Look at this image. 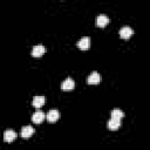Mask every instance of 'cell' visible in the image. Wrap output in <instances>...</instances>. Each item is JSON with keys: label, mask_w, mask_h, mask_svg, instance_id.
Wrapping results in <instances>:
<instances>
[{"label": "cell", "mask_w": 150, "mask_h": 150, "mask_svg": "<svg viewBox=\"0 0 150 150\" xmlns=\"http://www.w3.org/2000/svg\"><path fill=\"white\" fill-rule=\"evenodd\" d=\"M59 117H60V112H59L57 109H50V110L47 112V116H46L47 121L50 122V123L56 122V121L59 120Z\"/></svg>", "instance_id": "cell-1"}, {"label": "cell", "mask_w": 150, "mask_h": 150, "mask_svg": "<svg viewBox=\"0 0 150 150\" xmlns=\"http://www.w3.org/2000/svg\"><path fill=\"white\" fill-rule=\"evenodd\" d=\"M118 33H120L121 38H123V39H129V38L134 34V29H132L131 27H129V26H123L122 28H120Z\"/></svg>", "instance_id": "cell-2"}, {"label": "cell", "mask_w": 150, "mask_h": 150, "mask_svg": "<svg viewBox=\"0 0 150 150\" xmlns=\"http://www.w3.org/2000/svg\"><path fill=\"white\" fill-rule=\"evenodd\" d=\"M45 118H46V115H45V112H43L42 110H40V109H38V110L32 115V121H33L34 123H36V124H40Z\"/></svg>", "instance_id": "cell-3"}, {"label": "cell", "mask_w": 150, "mask_h": 150, "mask_svg": "<svg viewBox=\"0 0 150 150\" xmlns=\"http://www.w3.org/2000/svg\"><path fill=\"white\" fill-rule=\"evenodd\" d=\"M76 46H77L80 49L86 50V49H88V48L90 47V39H89L88 36H83V38H81V39L77 41Z\"/></svg>", "instance_id": "cell-4"}, {"label": "cell", "mask_w": 150, "mask_h": 150, "mask_svg": "<svg viewBox=\"0 0 150 150\" xmlns=\"http://www.w3.org/2000/svg\"><path fill=\"white\" fill-rule=\"evenodd\" d=\"M100 81H101V76L97 71H91L90 75H88L87 77V82L89 84H97Z\"/></svg>", "instance_id": "cell-5"}, {"label": "cell", "mask_w": 150, "mask_h": 150, "mask_svg": "<svg viewBox=\"0 0 150 150\" xmlns=\"http://www.w3.org/2000/svg\"><path fill=\"white\" fill-rule=\"evenodd\" d=\"M74 87H75V82L71 77H67L61 83V88L63 90H71V89H74Z\"/></svg>", "instance_id": "cell-6"}, {"label": "cell", "mask_w": 150, "mask_h": 150, "mask_svg": "<svg viewBox=\"0 0 150 150\" xmlns=\"http://www.w3.org/2000/svg\"><path fill=\"white\" fill-rule=\"evenodd\" d=\"M45 52H46V48L42 45H36L32 48V55L35 57H40L41 55L45 54Z\"/></svg>", "instance_id": "cell-7"}, {"label": "cell", "mask_w": 150, "mask_h": 150, "mask_svg": "<svg viewBox=\"0 0 150 150\" xmlns=\"http://www.w3.org/2000/svg\"><path fill=\"white\" fill-rule=\"evenodd\" d=\"M16 132L14 131V130H12V129H7V130H5V132H4V139L6 141V142H12V141H14L15 138H16Z\"/></svg>", "instance_id": "cell-8"}, {"label": "cell", "mask_w": 150, "mask_h": 150, "mask_svg": "<svg viewBox=\"0 0 150 150\" xmlns=\"http://www.w3.org/2000/svg\"><path fill=\"white\" fill-rule=\"evenodd\" d=\"M33 132H34V128L32 125H25V127H22L20 134H21V136L23 138H28V137H30L33 135Z\"/></svg>", "instance_id": "cell-9"}, {"label": "cell", "mask_w": 150, "mask_h": 150, "mask_svg": "<svg viewBox=\"0 0 150 150\" xmlns=\"http://www.w3.org/2000/svg\"><path fill=\"white\" fill-rule=\"evenodd\" d=\"M107 125H108V128H109L110 130H116V129H118V128L121 127V120H117V118H112V117H111V118L108 121Z\"/></svg>", "instance_id": "cell-10"}, {"label": "cell", "mask_w": 150, "mask_h": 150, "mask_svg": "<svg viewBox=\"0 0 150 150\" xmlns=\"http://www.w3.org/2000/svg\"><path fill=\"white\" fill-rule=\"evenodd\" d=\"M108 22H109V18H108L105 14H100V15H97V18H96V25H97V26L104 27Z\"/></svg>", "instance_id": "cell-11"}, {"label": "cell", "mask_w": 150, "mask_h": 150, "mask_svg": "<svg viewBox=\"0 0 150 150\" xmlns=\"http://www.w3.org/2000/svg\"><path fill=\"white\" fill-rule=\"evenodd\" d=\"M43 103H45V97H43V96L38 95V96H34V97H33V102H32V104H33L36 109L41 108V107L43 105Z\"/></svg>", "instance_id": "cell-12"}, {"label": "cell", "mask_w": 150, "mask_h": 150, "mask_svg": "<svg viewBox=\"0 0 150 150\" xmlns=\"http://www.w3.org/2000/svg\"><path fill=\"white\" fill-rule=\"evenodd\" d=\"M123 116H124V112H123L121 109H118V108H114V109L111 110V117H112V118L121 120Z\"/></svg>", "instance_id": "cell-13"}]
</instances>
